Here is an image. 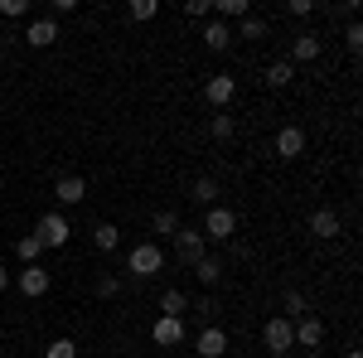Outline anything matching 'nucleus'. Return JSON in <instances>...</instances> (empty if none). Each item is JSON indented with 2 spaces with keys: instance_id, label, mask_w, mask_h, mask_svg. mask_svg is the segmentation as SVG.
<instances>
[{
  "instance_id": "f257e3e1",
  "label": "nucleus",
  "mask_w": 363,
  "mask_h": 358,
  "mask_svg": "<svg viewBox=\"0 0 363 358\" xmlns=\"http://www.w3.org/2000/svg\"><path fill=\"white\" fill-rule=\"evenodd\" d=\"M160 267H165V252L155 247V242H140V247L126 252V276H131V281H150Z\"/></svg>"
},
{
  "instance_id": "f03ea898",
  "label": "nucleus",
  "mask_w": 363,
  "mask_h": 358,
  "mask_svg": "<svg viewBox=\"0 0 363 358\" xmlns=\"http://www.w3.org/2000/svg\"><path fill=\"white\" fill-rule=\"evenodd\" d=\"M174 257H179V267H199V257H208V237L199 228H179L174 233Z\"/></svg>"
},
{
  "instance_id": "7ed1b4c3",
  "label": "nucleus",
  "mask_w": 363,
  "mask_h": 358,
  "mask_svg": "<svg viewBox=\"0 0 363 358\" xmlns=\"http://www.w3.org/2000/svg\"><path fill=\"white\" fill-rule=\"evenodd\" d=\"M203 237H213V242H228L233 233H238V213L233 208H223V203H213L208 213H203V228H199Z\"/></svg>"
},
{
  "instance_id": "20e7f679",
  "label": "nucleus",
  "mask_w": 363,
  "mask_h": 358,
  "mask_svg": "<svg viewBox=\"0 0 363 358\" xmlns=\"http://www.w3.org/2000/svg\"><path fill=\"white\" fill-rule=\"evenodd\" d=\"M34 237L44 242V247H68V237H73V223L63 218V213H44L39 228H34Z\"/></svg>"
},
{
  "instance_id": "39448f33",
  "label": "nucleus",
  "mask_w": 363,
  "mask_h": 358,
  "mask_svg": "<svg viewBox=\"0 0 363 358\" xmlns=\"http://www.w3.org/2000/svg\"><path fill=\"white\" fill-rule=\"evenodd\" d=\"M262 344H267L272 354H291V349H296V325H291L286 315L267 320V330H262Z\"/></svg>"
},
{
  "instance_id": "423d86ee",
  "label": "nucleus",
  "mask_w": 363,
  "mask_h": 358,
  "mask_svg": "<svg viewBox=\"0 0 363 358\" xmlns=\"http://www.w3.org/2000/svg\"><path fill=\"white\" fill-rule=\"evenodd\" d=\"M15 286L25 291L29 301H39V296H49V286H54V276L44 272V267H25V272L15 276Z\"/></svg>"
},
{
  "instance_id": "0eeeda50",
  "label": "nucleus",
  "mask_w": 363,
  "mask_h": 358,
  "mask_svg": "<svg viewBox=\"0 0 363 358\" xmlns=\"http://www.w3.org/2000/svg\"><path fill=\"white\" fill-rule=\"evenodd\" d=\"M150 339H155L160 349H174V344H184V320H174V315H160V320L150 325Z\"/></svg>"
},
{
  "instance_id": "6e6552de",
  "label": "nucleus",
  "mask_w": 363,
  "mask_h": 358,
  "mask_svg": "<svg viewBox=\"0 0 363 358\" xmlns=\"http://www.w3.org/2000/svg\"><path fill=\"white\" fill-rule=\"evenodd\" d=\"M277 155H281V160L306 155V131H301V126H281V131H277Z\"/></svg>"
},
{
  "instance_id": "1a4fd4ad",
  "label": "nucleus",
  "mask_w": 363,
  "mask_h": 358,
  "mask_svg": "<svg viewBox=\"0 0 363 358\" xmlns=\"http://www.w3.org/2000/svg\"><path fill=\"white\" fill-rule=\"evenodd\" d=\"M203 97H208V102H213V107L223 111L228 102H233V97H238V83H233V78H228V73H218V78H208V83H203Z\"/></svg>"
},
{
  "instance_id": "9d476101",
  "label": "nucleus",
  "mask_w": 363,
  "mask_h": 358,
  "mask_svg": "<svg viewBox=\"0 0 363 358\" xmlns=\"http://www.w3.org/2000/svg\"><path fill=\"white\" fill-rule=\"evenodd\" d=\"M194 349H199V358H223L228 354V334L218 330V325H208V330L194 339Z\"/></svg>"
},
{
  "instance_id": "9b49d317",
  "label": "nucleus",
  "mask_w": 363,
  "mask_h": 358,
  "mask_svg": "<svg viewBox=\"0 0 363 358\" xmlns=\"http://www.w3.org/2000/svg\"><path fill=\"white\" fill-rule=\"evenodd\" d=\"M296 344H301V349H320V344H325V325H320L315 315H301V320H296Z\"/></svg>"
},
{
  "instance_id": "f8f14e48",
  "label": "nucleus",
  "mask_w": 363,
  "mask_h": 358,
  "mask_svg": "<svg viewBox=\"0 0 363 358\" xmlns=\"http://www.w3.org/2000/svg\"><path fill=\"white\" fill-rule=\"evenodd\" d=\"M54 194L63 198V203H83V198H87V179H83V174H58Z\"/></svg>"
},
{
  "instance_id": "ddd939ff",
  "label": "nucleus",
  "mask_w": 363,
  "mask_h": 358,
  "mask_svg": "<svg viewBox=\"0 0 363 358\" xmlns=\"http://www.w3.org/2000/svg\"><path fill=\"white\" fill-rule=\"evenodd\" d=\"M310 233L325 237V242L339 237V213H335V208H315V213H310Z\"/></svg>"
},
{
  "instance_id": "4468645a",
  "label": "nucleus",
  "mask_w": 363,
  "mask_h": 358,
  "mask_svg": "<svg viewBox=\"0 0 363 358\" xmlns=\"http://www.w3.org/2000/svg\"><path fill=\"white\" fill-rule=\"evenodd\" d=\"M25 39L34 44V49H49V44L58 39V20H34V25L25 29Z\"/></svg>"
},
{
  "instance_id": "2eb2a0df",
  "label": "nucleus",
  "mask_w": 363,
  "mask_h": 358,
  "mask_svg": "<svg viewBox=\"0 0 363 358\" xmlns=\"http://www.w3.org/2000/svg\"><path fill=\"white\" fill-rule=\"evenodd\" d=\"M203 44H208L213 54H223L228 44H233V29H228L223 20H213V25H203Z\"/></svg>"
},
{
  "instance_id": "dca6fc26",
  "label": "nucleus",
  "mask_w": 363,
  "mask_h": 358,
  "mask_svg": "<svg viewBox=\"0 0 363 358\" xmlns=\"http://www.w3.org/2000/svg\"><path fill=\"white\" fill-rule=\"evenodd\" d=\"M320 49H325V44H320V34H296V58H291V63H315Z\"/></svg>"
},
{
  "instance_id": "f3484780",
  "label": "nucleus",
  "mask_w": 363,
  "mask_h": 358,
  "mask_svg": "<svg viewBox=\"0 0 363 358\" xmlns=\"http://www.w3.org/2000/svg\"><path fill=\"white\" fill-rule=\"evenodd\" d=\"M15 257H20L25 267H39V257H44V242H39L34 233H25V237L15 242Z\"/></svg>"
},
{
  "instance_id": "a211bd4d",
  "label": "nucleus",
  "mask_w": 363,
  "mask_h": 358,
  "mask_svg": "<svg viewBox=\"0 0 363 358\" xmlns=\"http://www.w3.org/2000/svg\"><path fill=\"white\" fill-rule=\"evenodd\" d=\"M92 247L97 252H116L121 247V233H116L112 223H97V228H92Z\"/></svg>"
},
{
  "instance_id": "6ab92c4d",
  "label": "nucleus",
  "mask_w": 363,
  "mask_h": 358,
  "mask_svg": "<svg viewBox=\"0 0 363 358\" xmlns=\"http://www.w3.org/2000/svg\"><path fill=\"white\" fill-rule=\"evenodd\" d=\"M189 198H194V203H203V208H213V203H218V184H213L208 174H199L194 189H189Z\"/></svg>"
},
{
  "instance_id": "aec40b11",
  "label": "nucleus",
  "mask_w": 363,
  "mask_h": 358,
  "mask_svg": "<svg viewBox=\"0 0 363 358\" xmlns=\"http://www.w3.org/2000/svg\"><path fill=\"white\" fill-rule=\"evenodd\" d=\"M184 310H189V296H184V291H165V296H160V315L184 320Z\"/></svg>"
},
{
  "instance_id": "412c9836",
  "label": "nucleus",
  "mask_w": 363,
  "mask_h": 358,
  "mask_svg": "<svg viewBox=\"0 0 363 358\" xmlns=\"http://www.w3.org/2000/svg\"><path fill=\"white\" fill-rule=\"evenodd\" d=\"M194 276L203 281V286H218V276H223V262H218V257H199Z\"/></svg>"
},
{
  "instance_id": "4be33fe9",
  "label": "nucleus",
  "mask_w": 363,
  "mask_h": 358,
  "mask_svg": "<svg viewBox=\"0 0 363 358\" xmlns=\"http://www.w3.org/2000/svg\"><path fill=\"white\" fill-rule=\"evenodd\" d=\"M291 78H296V63H291V58H277V63L267 68V83L272 87H286Z\"/></svg>"
},
{
  "instance_id": "5701e85b",
  "label": "nucleus",
  "mask_w": 363,
  "mask_h": 358,
  "mask_svg": "<svg viewBox=\"0 0 363 358\" xmlns=\"http://www.w3.org/2000/svg\"><path fill=\"white\" fill-rule=\"evenodd\" d=\"M233 39H267V20H257V15L238 20V34H233Z\"/></svg>"
},
{
  "instance_id": "b1692460",
  "label": "nucleus",
  "mask_w": 363,
  "mask_h": 358,
  "mask_svg": "<svg viewBox=\"0 0 363 358\" xmlns=\"http://www.w3.org/2000/svg\"><path fill=\"white\" fill-rule=\"evenodd\" d=\"M213 10H218V20H247V15H252L247 0H218Z\"/></svg>"
},
{
  "instance_id": "393cba45",
  "label": "nucleus",
  "mask_w": 363,
  "mask_h": 358,
  "mask_svg": "<svg viewBox=\"0 0 363 358\" xmlns=\"http://www.w3.org/2000/svg\"><path fill=\"white\" fill-rule=\"evenodd\" d=\"M208 131H213V140H233V131H238V121H233L228 111H218V116L208 121Z\"/></svg>"
},
{
  "instance_id": "a878e982",
  "label": "nucleus",
  "mask_w": 363,
  "mask_h": 358,
  "mask_svg": "<svg viewBox=\"0 0 363 358\" xmlns=\"http://www.w3.org/2000/svg\"><path fill=\"white\" fill-rule=\"evenodd\" d=\"M150 228H155V233H165V237H174V233H179V213H169V208H160V213L150 218Z\"/></svg>"
},
{
  "instance_id": "bb28decb",
  "label": "nucleus",
  "mask_w": 363,
  "mask_h": 358,
  "mask_svg": "<svg viewBox=\"0 0 363 358\" xmlns=\"http://www.w3.org/2000/svg\"><path fill=\"white\" fill-rule=\"evenodd\" d=\"M126 15H131V20H155V15H160V5H155V0H131V5H126Z\"/></svg>"
},
{
  "instance_id": "cd10ccee",
  "label": "nucleus",
  "mask_w": 363,
  "mask_h": 358,
  "mask_svg": "<svg viewBox=\"0 0 363 358\" xmlns=\"http://www.w3.org/2000/svg\"><path fill=\"white\" fill-rule=\"evenodd\" d=\"M306 310H310V301L301 296V291H291V296H286V320H291V325H296V320H301Z\"/></svg>"
},
{
  "instance_id": "c85d7f7f",
  "label": "nucleus",
  "mask_w": 363,
  "mask_h": 358,
  "mask_svg": "<svg viewBox=\"0 0 363 358\" xmlns=\"http://www.w3.org/2000/svg\"><path fill=\"white\" fill-rule=\"evenodd\" d=\"M44 358H78V344H73V339H54V344L44 349Z\"/></svg>"
},
{
  "instance_id": "c756f323",
  "label": "nucleus",
  "mask_w": 363,
  "mask_h": 358,
  "mask_svg": "<svg viewBox=\"0 0 363 358\" xmlns=\"http://www.w3.org/2000/svg\"><path fill=\"white\" fill-rule=\"evenodd\" d=\"M97 296H102V301H116V296H121V276H102V281H97Z\"/></svg>"
},
{
  "instance_id": "7c9ffc66",
  "label": "nucleus",
  "mask_w": 363,
  "mask_h": 358,
  "mask_svg": "<svg viewBox=\"0 0 363 358\" xmlns=\"http://www.w3.org/2000/svg\"><path fill=\"white\" fill-rule=\"evenodd\" d=\"M344 44H349L354 54L363 49V25H359V20H349V29H344Z\"/></svg>"
},
{
  "instance_id": "2f4dec72",
  "label": "nucleus",
  "mask_w": 363,
  "mask_h": 358,
  "mask_svg": "<svg viewBox=\"0 0 363 358\" xmlns=\"http://www.w3.org/2000/svg\"><path fill=\"white\" fill-rule=\"evenodd\" d=\"M25 10H29V0H0V15H5V20H20Z\"/></svg>"
},
{
  "instance_id": "473e14b6",
  "label": "nucleus",
  "mask_w": 363,
  "mask_h": 358,
  "mask_svg": "<svg viewBox=\"0 0 363 358\" xmlns=\"http://www.w3.org/2000/svg\"><path fill=\"white\" fill-rule=\"evenodd\" d=\"M194 310L203 315V320H213V310H218V301H213V296H199V301H194Z\"/></svg>"
},
{
  "instance_id": "72a5a7b5",
  "label": "nucleus",
  "mask_w": 363,
  "mask_h": 358,
  "mask_svg": "<svg viewBox=\"0 0 363 358\" xmlns=\"http://www.w3.org/2000/svg\"><path fill=\"white\" fill-rule=\"evenodd\" d=\"M189 15H194V20H208V15H213V5H208V0H189Z\"/></svg>"
},
{
  "instance_id": "f704fd0d",
  "label": "nucleus",
  "mask_w": 363,
  "mask_h": 358,
  "mask_svg": "<svg viewBox=\"0 0 363 358\" xmlns=\"http://www.w3.org/2000/svg\"><path fill=\"white\" fill-rule=\"evenodd\" d=\"M286 10H291V15H315V0H291Z\"/></svg>"
},
{
  "instance_id": "c9c22d12",
  "label": "nucleus",
  "mask_w": 363,
  "mask_h": 358,
  "mask_svg": "<svg viewBox=\"0 0 363 358\" xmlns=\"http://www.w3.org/2000/svg\"><path fill=\"white\" fill-rule=\"evenodd\" d=\"M10 281H15V276H10L5 267H0V291H10Z\"/></svg>"
},
{
  "instance_id": "e433bc0d",
  "label": "nucleus",
  "mask_w": 363,
  "mask_h": 358,
  "mask_svg": "<svg viewBox=\"0 0 363 358\" xmlns=\"http://www.w3.org/2000/svg\"><path fill=\"white\" fill-rule=\"evenodd\" d=\"M344 358H359V354H344Z\"/></svg>"
}]
</instances>
